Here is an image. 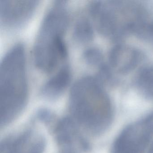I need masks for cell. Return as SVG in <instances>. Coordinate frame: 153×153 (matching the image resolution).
Returning a JSON list of instances; mask_svg holds the SVG:
<instances>
[{
    "instance_id": "cell-1",
    "label": "cell",
    "mask_w": 153,
    "mask_h": 153,
    "mask_svg": "<svg viewBox=\"0 0 153 153\" xmlns=\"http://www.w3.org/2000/svg\"><path fill=\"white\" fill-rule=\"evenodd\" d=\"M69 106L76 123L94 134L105 131L112 121L110 98L95 77L84 76L75 82L71 90Z\"/></svg>"
},
{
    "instance_id": "cell-2",
    "label": "cell",
    "mask_w": 153,
    "mask_h": 153,
    "mask_svg": "<svg viewBox=\"0 0 153 153\" xmlns=\"http://www.w3.org/2000/svg\"><path fill=\"white\" fill-rule=\"evenodd\" d=\"M69 20L67 1H54L43 19L33 50L34 62L42 71L51 72L67 59L64 36Z\"/></svg>"
},
{
    "instance_id": "cell-3",
    "label": "cell",
    "mask_w": 153,
    "mask_h": 153,
    "mask_svg": "<svg viewBox=\"0 0 153 153\" xmlns=\"http://www.w3.org/2000/svg\"><path fill=\"white\" fill-rule=\"evenodd\" d=\"M25 47H11L0 64V110L1 125L13 120L21 112L28 96V82Z\"/></svg>"
},
{
    "instance_id": "cell-4",
    "label": "cell",
    "mask_w": 153,
    "mask_h": 153,
    "mask_svg": "<svg viewBox=\"0 0 153 153\" xmlns=\"http://www.w3.org/2000/svg\"><path fill=\"white\" fill-rule=\"evenodd\" d=\"M89 11L97 29L102 35L115 37L128 32L129 16L120 1H94L89 5Z\"/></svg>"
},
{
    "instance_id": "cell-5",
    "label": "cell",
    "mask_w": 153,
    "mask_h": 153,
    "mask_svg": "<svg viewBox=\"0 0 153 153\" xmlns=\"http://www.w3.org/2000/svg\"><path fill=\"white\" fill-rule=\"evenodd\" d=\"M153 139V112L125 128L114 140L111 153H143Z\"/></svg>"
},
{
    "instance_id": "cell-6",
    "label": "cell",
    "mask_w": 153,
    "mask_h": 153,
    "mask_svg": "<svg viewBox=\"0 0 153 153\" xmlns=\"http://www.w3.org/2000/svg\"><path fill=\"white\" fill-rule=\"evenodd\" d=\"M38 5L36 0H1V25L7 29L21 27L31 18Z\"/></svg>"
},
{
    "instance_id": "cell-7",
    "label": "cell",
    "mask_w": 153,
    "mask_h": 153,
    "mask_svg": "<svg viewBox=\"0 0 153 153\" xmlns=\"http://www.w3.org/2000/svg\"><path fill=\"white\" fill-rule=\"evenodd\" d=\"M44 140L38 132L27 131L3 142L1 153H43Z\"/></svg>"
},
{
    "instance_id": "cell-8",
    "label": "cell",
    "mask_w": 153,
    "mask_h": 153,
    "mask_svg": "<svg viewBox=\"0 0 153 153\" xmlns=\"http://www.w3.org/2000/svg\"><path fill=\"white\" fill-rule=\"evenodd\" d=\"M141 54L138 50L128 45H116L109 54L110 66L120 74H125L134 69L141 60Z\"/></svg>"
},
{
    "instance_id": "cell-9",
    "label": "cell",
    "mask_w": 153,
    "mask_h": 153,
    "mask_svg": "<svg viewBox=\"0 0 153 153\" xmlns=\"http://www.w3.org/2000/svg\"><path fill=\"white\" fill-rule=\"evenodd\" d=\"M71 77L70 68L64 64L45 82L42 87L43 94L51 97L59 95L68 87Z\"/></svg>"
},
{
    "instance_id": "cell-10",
    "label": "cell",
    "mask_w": 153,
    "mask_h": 153,
    "mask_svg": "<svg viewBox=\"0 0 153 153\" xmlns=\"http://www.w3.org/2000/svg\"><path fill=\"white\" fill-rule=\"evenodd\" d=\"M73 36L76 42L80 43H86L92 40L94 36L93 25L87 17H80L76 21Z\"/></svg>"
},
{
    "instance_id": "cell-11",
    "label": "cell",
    "mask_w": 153,
    "mask_h": 153,
    "mask_svg": "<svg viewBox=\"0 0 153 153\" xmlns=\"http://www.w3.org/2000/svg\"><path fill=\"white\" fill-rule=\"evenodd\" d=\"M139 90L147 97L153 98V67L142 69L137 79Z\"/></svg>"
},
{
    "instance_id": "cell-12",
    "label": "cell",
    "mask_w": 153,
    "mask_h": 153,
    "mask_svg": "<svg viewBox=\"0 0 153 153\" xmlns=\"http://www.w3.org/2000/svg\"><path fill=\"white\" fill-rule=\"evenodd\" d=\"M83 57L88 65L97 67L98 68L104 64L102 54L101 51L96 47L87 48L84 51Z\"/></svg>"
},
{
    "instance_id": "cell-13",
    "label": "cell",
    "mask_w": 153,
    "mask_h": 153,
    "mask_svg": "<svg viewBox=\"0 0 153 153\" xmlns=\"http://www.w3.org/2000/svg\"><path fill=\"white\" fill-rule=\"evenodd\" d=\"M147 153H153V144H152V146L150 147V149H149Z\"/></svg>"
}]
</instances>
